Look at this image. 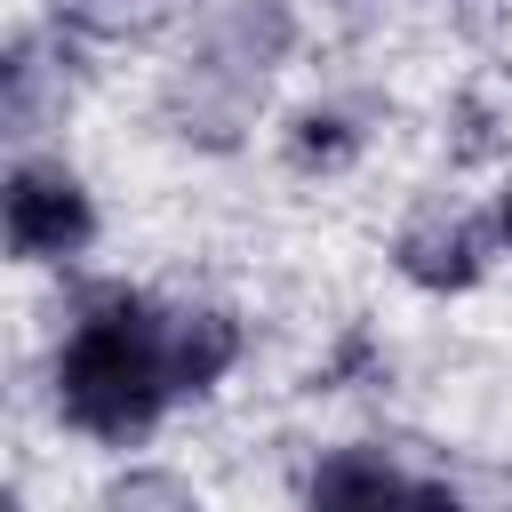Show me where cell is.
Instances as JSON below:
<instances>
[{"instance_id":"52a82bcc","label":"cell","mask_w":512,"mask_h":512,"mask_svg":"<svg viewBox=\"0 0 512 512\" xmlns=\"http://www.w3.org/2000/svg\"><path fill=\"white\" fill-rule=\"evenodd\" d=\"M56 16H64V24H80V32H104V40H112V32H144V24H152V8H144V0H56Z\"/></svg>"},{"instance_id":"ba28073f","label":"cell","mask_w":512,"mask_h":512,"mask_svg":"<svg viewBox=\"0 0 512 512\" xmlns=\"http://www.w3.org/2000/svg\"><path fill=\"white\" fill-rule=\"evenodd\" d=\"M296 160H304V168H344V160H352V128L328 120V112H304V120H296Z\"/></svg>"},{"instance_id":"3957f363","label":"cell","mask_w":512,"mask_h":512,"mask_svg":"<svg viewBox=\"0 0 512 512\" xmlns=\"http://www.w3.org/2000/svg\"><path fill=\"white\" fill-rule=\"evenodd\" d=\"M232 352H240V328H232V312H216V304L160 320V360H168V384H176V392H208V384L232 368Z\"/></svg>"},{"instance_id":"5b68a950","label":"cell","mask_w":512,"mask_h":512,"mask_svg":"<svg viewBox=\"0 0 512 512\" xmlns=\"http://www.w3.org/2000/svg\"><path fill=\"white\" fill-rule=\"evenodd\" d=\"M408 488H432V480H408L400 464H384L376 448H352V456H328L312 472V496H408Z\"/></svg>"},{"instance_id":"6da1fadb","label":"cell","mask_w":512,"mask_h":512,"mask_svg":"<svg viewBox=\"0 0 512 512\" xmlns=\"http://www.w3.org/2000/svg\"><path fill=\"white\" fill-rule=\"evenodd\" d=\"M168 360H160V320H144V304L128 288H96L80 304V328L56 360V400L80 432L128 448L160 424V400H168Z\"/></svg>"},{"instance_id":"7a4b0ae2","label":"cell","mask_w":512,"mask_h":512,"mask_svg":"<svg viewBox=\"0 0 512 512\" xmlns=\"http://www.w3.org/2000/svg\"><path fill=\"white\" fill-rule=\"evenodd\" d=\"M88 232H96L88 192L64 168H16L8 176V248L16 256H72V248H88Z\"/></svg>"},{"instance_id":"277c9868","label":"cell","mask_w":512,"mask_h":512,"mask_svg":"<svg viewBox=\"0 0 512 512\" xmlns=\"http://www.w3.org/2000/svg\"><path fill=\"white\" fill-rule=\"evenodd\" d=\"M400 272L416 280V288H472L480 280V224H464V216H416L408 232H400Z\"/></svg>"},{"instance_id":"30bf717a","label":"cell","mask_w":512,"mask_h":512,"mask_svg":"<svg viewBox=\"0 0 512 512\" xmlns=\"http://www.w3.org/2000/svg\"><path fill=\"white\" fill-rule=\"evenodd\" d=\"M496 224H504V240H512V192H504V216H496Z\"/></svg>"},{"instance_id":"9c48e42d","label":"cell","mask_w":512,"mask_h":512,"mask_svg":"<svg viewBox=\"0 0 512 512\" xmlns=\"http://www.w3.org/2000/svg\"><path fill=\"white\" fill-rule=\"evenodd\" d=\"M112 504H192V496H184L176 480H120Z\"/></svg>"},{"instance_id":"8992f818","label":"cell","mask_w":512,"mask_h":512,"mask_svg":"<svg viewBox=\"0 0 512 512\" xmlns=\"http://www.w3.org/2000/svg\"><path fill=\"white\" fill-rule=\"evenodd\" d=\"M48 120V72H40V48L16 40L8 48V136H40Z\"/></svg>"}]
</instances>
